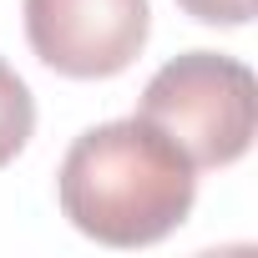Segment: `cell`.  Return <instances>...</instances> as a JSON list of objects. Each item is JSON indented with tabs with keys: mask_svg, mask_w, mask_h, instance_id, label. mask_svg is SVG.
I'll return each mask as SVG.
<instances>
[{
	"mask_svg": "<svg viewBox=\"0 0 258 258\" xmlns=\"http://www.w3.org/2000/svg\"><path fill=\"white\" fill-rule=\"evenodd\" d=\"M253 71L218 51L167 61L142 91V116L162 126L192 167H228L253 147Z\"/></svg>",
	"mask_w": 258,
	"mask_h": 258,
	"instance_id": "2",
	"label": "cell"
},
{
	"mask_svg": "<svg viewBox=\"0 0 258 258\" xmlns=\"http://www.w3.org/2000/svg\"><path fill=\"white\" fill-rule=\"evenodd\" d=\"M61 213L106 248H147L167 238L198 198V167L147 116L81 132L56 172Z\"/></svg>",
	"mask_w": 258,
	"mask_h": 258,
	"instance_id": "1",
	"label": "cell"
},
{
	"mask_svg": "<svg viewBox=\"0 0 258 258\" xmlns=\"http://www.w3.org/2000/svg\"><path fill=\"white\" fill-rule=\"evenodd\" d=\"M177 6L203 26H248L253 16V0H177Z\"/></svg>",
	"mask_w": 258,
	"mask_h": 258,
	"instance_id": "5",
	"label": "cell"
},
{
	"mask_svg": "<svg viewBox=\"0 0 258 258\" xmlns=\"http://www.w3.org/2000/svg\"><path fill=\"white\" fill-rule=\"evenodd\" d=\"M147 0H26L31 51L76 81H106L147 46Z\"/></svg>",
	"mask_w": 258,
	"mask_h": 258,
	"instance_id": "3",
	"label": "cell"
},
{
	"mask_svg": "<svg viewBox=\"0 0 258 258\" xmlns=\"http://www.w3.org/2000/svg\"><path fill=\"white\" fill-rule=\"evenodd\" d=\"M36 132V101H31V86L0 61V167L16 162L21 147L31 142Z\"/></svg>",
	"mask_w": 258,
	"mask_h": 258,
	"instance_id": "4",
	"label": "cell"
}]
</instances>
